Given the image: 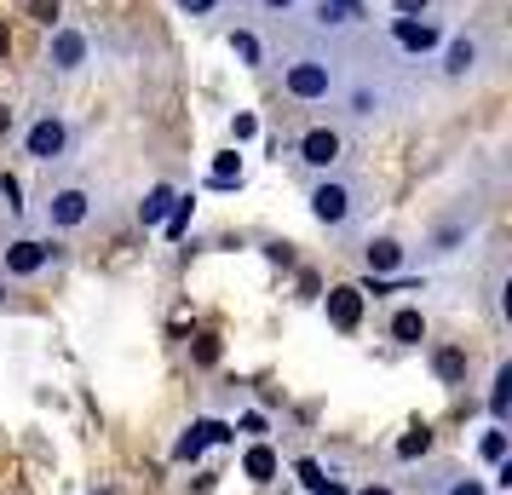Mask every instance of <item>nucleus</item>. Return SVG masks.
<instances>
[{"label": "nucleus", "instance_id": "4be33fe9", "mask_svg": "<svg viewBox=\"0 0 512 495\" xmlns=\"http://www.w3.org/2000/svg\"><path fill=\"white\" fill-rule=\"evenodd\" d=\"M208 185H213V190H231V185H242V156H236V150H225V156L213 162Z\"/></svg>", "mask_w": 512, "mask_h": 495}, {"label": "nucleus", "instance_id": "39448f33", "mask_svg": "<svg viewBox=\"0 0 512 495\" xmlns=\"http://www.w3.org/2000/svg\"><path fill=\"white\" fill-rule=\"evenodd\" d=\"M300 12L311 24V35H323V41L369 29V0H300Z\"/></svg>", "mask_w": 512, "mask_h": 495}, {"label": "nucleus", "instance_id": "9b49d317", "mask_svg": "<svg viewBox=\"0 0 512 495\" xmlns=\"http://www.w3.org/2000/svg\"><path fill=\"white\" fill-rule=\"evenodd\" d=\"M323 311H328V323H334L340 334H357V329H363V288H357V283L328 288V294H323Z\"/></svg>", "mask_w": 512, "mask_h": 495}, {"label": "nucleus", "instance_id": "f03ea898", "mask_svg": "<svg viewBox=\"0 0 512 495\" xmlns=\"http://www.w3.org/2000/svg\"><path fill=\"white\" fill-rule=\"evenodd\" d=\"M305 202H311V219L328 236H351L363 225V213H369V185L357 173H317L311 190H305Z\"/></svg>", "mask_w": 512, "mask_h": 495}, {"label": "nucleus", "instance_id": "5701e85b", "mask_svg": "<svg viewBox=\"0 0 512 495\" xmlns=\"http://www.w3.org/2000/svg\"><path fill=\"white\" fill-rule=\"evenodd\" d=\"M507 432H501V426H489V432H484V438H478V455H484V461H489V467H495V461H507Z\"/></svg>", "mask_w": 512, "mask_h": 495}, {"label": "nucleus", "instance_id": "f3484780", "mask_svg": "<svg viewBox=\"0 0 512 495\" xmlns=\"http://www.w3.org/2000/svg\"><path fill=\"white\" fill-rule=\"evenodd\" d=\"M242 472H248L254 484H271V478H277V449L254 444V449H248V455H242Z\"/></svg>", "mask_w": 512, "mask_h": 495}, {"label": "nucleus", "instance_id": "e433bc0d", "mask_svg": "<svg viewBox=\"0 0 512 495\" xmlns=\"http://www.w3.org/2000/svg\"><path fill=\"white\" fill-rule=\"evenodd\" d=\"M363 495H392V490H363Z\"/></svg>", "mask_w": 512, "mask_h": 495}, {"label": "nucleus", "instance_id": "423d86ee", "mask_svg": "<svg viewBox=\"0 0 512 495\" xmlns=\"http://www.w3.org/2000/svg\"><path fill=\"white\" fill-rule=\"evenodd\" d=\"M0 265H6L12 283H29V277H41V271L58 265V242H52V236H12V242L0 248Z\"/></svg>", "mask_w": 512, "mask_h": 495}, {"label": "nucleus", "instance_id": "ddd939ff", "mask_svg": "<svg viewBox=\"0 0 512 495\" xmlns=\"http://www.w3.org/2000/svg\"><path fill=\"white\" fill-rule=\"evenodd\" d=\"M363 260H369V271H374V277H397L409 254H403V242H397V236H374L369 248H363Z\"/></svg>", "mask_w": 512, "mask_h": 495}, {"label": "nucleus", "instance_id": "7c9ffc66", "mask_svg": "<svg viewBox=\"0 0 512 495\" xmlns=\"http://www.w3.org/2000/svg\"><path fill=\"white\" fill-rule=\"evenodd\" d=\"M254 133H259V121L248 116V110H242V116L231 121V139H236V144H248V139H254Z\"/></svg>", "mask_w": 512, "mask_h": 495}, {"label": "nucleus", "instance_id": "b1692460", "mask_svg": "<svg viewBox=\"0 0 512 495\" xmlns=\"http://www.w3.org/2000/svg\"><path fill=\"white\" fill-rule=\"evenodd\" d=\"M466 231H472L466 219H449V225H443V231L432 236V254H455V242H466Z\"/></svg>", "mask_w": 512, "mask_h": 495}, {"label": "nucleus", "instance_id": "dca6fc26", "mask_svg": "<svg viewBox=\"0 0 512 495\" xmlns=\"http://www.w3.org/2000/svg\"><path fill=\"white\" fill-rule=\"evenodd\" d=\"M432 375H438L443 386H461V380H466V352H461V346H443V352H432Z\"/></svg>", "mask_w": 512, "mask_h": 495}, {"label": "nucleus", "instance_id": "f257e3e1", "mask_svg": "<svg viewBox=\"0 0 512 495\" xmlns=\"http://www.w3.org/2000/svg\"><path fill=\"white\" fill-rule=\"evenodd\" d=\"M277 81L294 104H334V93H340V41L311 35L305 47H294L282 58Z\"/></svg>", "mask_w": 512, "mask_h": 495}, {"label": "nucleus", "instance_id": "20e7f679", "mask_svg": "<svg viewBox=\"0 0 512 495\" xmlns=\"http://www.w3.org/2000/svg\"><path fill=\"white\" fill-rule=\"evenodd\" d=\"M24 156L29 162H41V167H58V162H70V150H75V127L58 110H41V116L24 127Z\"/></svg>", "mask_w": 512, "mask_h": 495}, {"label": "nucleus", "instance_id": "cd10ccee", "mask_svg": "<svg viewBox=\"0 0 512 495\" xmlns=\"http://www.w3.org/2000/svg\"><path fill=\"white\" fill-rule=\"evenodd\" d=\"M443 495H489V484H484V478H449Z\"/></svg>", "mask_w": 512, "mask_h": 495}, {"label": "nucleus", "instance_id": "2eb2a0df", "mask_svg": "<svg viewBox=\"0 0 512 495\" xmlns=\"http://www.w3.org/2000/svg\"><path fill=\"white\" fill-rule=\"evenodd\" d=\"M173 202H179V190H173V185H156V190L139 202V225H162L167 213H173Z\"/></svg>", "mask_w": 512, "mask_h": 495}, {"label": "nucleus", "instance_id": "c9c22d12", "mask_svg": "<svg viewBox=\"0 0 512 495\" xmlns=\"http://www.w3.org/2000/svg\"><path fill=\"white\" fill-rule=\"evenodd\" d=\"M0 306H6V277H0Z\"/></svg>", "mask_w": 512, "mask_h": 495}, {"label": "nucleus", "instance_id": "c756f323", "mask_svg": "<svg viewBox=\"0 0 512 495\" xmlns=\"http://www.w3.org/2000/svg\"><path fill=\"white\" fill-rule=\"evenodd\" d=\"M29 18H35V24H58V0H29Z\"/></svg>", "mask_w": 512, "mask_h": 495}, {"label": "nucleus", "instance_id": "4468645a", "mask_svg": "<svg viewBox=\"0 0 512 495\" xmlns=\"http://www.w3.org/2000/svg\"><path fill=\"white\" fill-rule=\"evenodd\" d=\"M392 340H397V346H420V340H426V311H420V306L392 311Z\"/></svg>", "mask_w": 512, "mask_h": 495}, {"label": "nucleus", "instance_id": "0eeeda50", "mask_svg": "<svg viewBox=\"0 0 512 495\" xmlns=\"http://www.w3.org/2000/svg\"><path fill=\"white\" fill-rule=\"evenodd\" d=\"M294 156H300V167L317 179V173H340V162H346V133L340 127H305L300 144H294Z\"/></svg>", "mask_w": 512, "mask_h": 495}, {"label": "nucleus", "instance_id": "c85d7f7f", "mask_svg": "<svg viewBox=\"0 0 512 495\" xmlns=\"http://www.w3.org/2000/svg\"><path fill=\"white\" fill-rule=\"evenodd\" d=\"M397 18H432V0H392Z\"/></svg>", "mask_w": 512, "mask_h": 495}, {"label": "nucleus", "instance_id": "f8f14e48", "mask_svg": "<svg viewBox=\"0 0 512 495\" xmlns=\"http://www.w3.org/2000/svg\"><path fill=\"white\" fill-rule=\"evenodd\" d=\"M225 438H236L225 421H196L185 438L173 444V461H202V449H208V444H225Z\"/></svg>", "mask_w": 512, "mask_h": 495}, {"label": "nucleus", "instance_id": "aec40b11", "mask_svg": "<svg viewBox=\"0 0 512 495\" xmlns=\"http://www.w3.org/2000/svg\"><path fill=\"white\" fill-rule=\"evenodd\" d=\"M420 455H432V426H409L397 438V461H420Z\"/></svg>", "mask_w": 512, "mask_h": 495}, {"label": "nucleus", "instance_id": "7ed1b4c3", "mask_svg": "<svg viewBox=\"0 0 512 495\" xmlns=\"http://www.w3.org/2000/svg\"><path fill=\"white\" fill-rule=\"evenodd\" d=\"M98 213V196L81 179H52L41 190V225L47 231H81V225H93Z\"/></svg>", "mask_w": 512, "mask_h": 495}, {"label": "nucleus", "instance_id": "412c9836", "mask_svg": "<svg viewBox=\"0 0 512 495\" xmlns=\"http://www.w3.org/2000/svg\"><path fill=\"white\" fill-rule=\"evenodd\" d=\"M231 52L248 64V70H259V64H265V47H259L254 29H231Z\"/></svg>", "mask_w": 512, "mask_h": 495}, {"label": "nucleus", "instance_id": "6ab92c4d", "mask_svg": "<svg viewBox=\"0 0 512 495\" xmlns=\"http://www.w3.org/2000/svg\"><path fill=\"white\" fill-rule=\"evenodd\" d=\"M294 472H300V484L311 495H340V484L323 472V461H311V455H305V461H294Z\"/></svg>", "mask_w": 512, "mask_h": 495}, {"label": "nucleus", "instance_id": "bb28decb", "mask_svg": "<svg viewBox=\"0 0 512 495\" xmlns=\"http://www.w3.org/2000/svg\"><path fill=\"white\" fill-rule=\"evenodd\" d=\"M190 208H196L190 196H179V202H173V213H167V236H179V231L190 225Z\"/></svg>", "mask_w": 512, "mask_h": 495}, {"label": "nucleus", "instance_id": "9d476101", "mask_svg": "<svg viewBox=\"0 0 512 495\" xmlns=\"http://www.w3.org/2000/svg\"><path fill=\"white\" fill-rule=\"evenodd\" d=\"M478 70H484V41L478 35H443V47H438L443 81H472Z\"/></svg>", "mask_w": 512, "mask_h": 495}, {"label": "nucleus", "instance_id": "6e6552de", "mask_svg": "<svg viewBox=\"0 0 512 495\" xmlns=\"http://www.w3.org/2000/svg\"><path fill=\"white\" fill-rule=\"evenodd\" d=\"M93 64V35L81 24H52V41H47V70L52 75H81Z\"/></svg>", "mask_w": 512, "mask_h": 495}, {"label": "nucleus", "instance_id": "f704fd0d", "mask_svg": "<svg viewBox=\"0 0 512 495\" xmlns=\"http://www.w3.org/2000/svg\"><path fill=\"white\" fill-rule=\"evenodd\" d=\"M12 52V29H6V18H0V58Z\"/></svg>", "mask_w": 512, "mask_h": 495}, {"label": "nucleus", "instance_id": "1a4fd4ad", "mask_svg": "<svg viewBox=\"0 0 512 495\" xmlns=\"http://www.w3.org/2000/svg\"><path fill=\"white\" fill-rule=\"evenodd\" d=\"M386 41H392V52H403V58L415 64V58H432V52L443 47V24L438 18H392Z\"/></svg>", "mask_w": 512, "mask_h": 495}, {"label": "nucleus", "instance_id": "a211bd4d", "mask_svg": "<svg viewBox=\"0 0 512 495\" xmlns=\"http://www.w3.org/2000/svg\"><path fill=\"white\" fill-rule=\"evenodd\" d=\"M507 409H512V363H501L495 369V386H489V415H495V426L507 421Z\"/></svg>", "mask_w": 512, "mask_h": 495}, {"label": "nucleus", "instance_id": "2f4dec72", "mask_svg": "<svg viewBox=\"0 0 512 495\" xmlns=\"http://www.w3.org/2000/svg\"><path fill=\"white\" fill-rule=\"evenodd\" d=\"M196 363H219V340H213V334L196 340Z\"/></svg>", "mask_w": 512, "mask_h": 495}, {"label": "nucleus", "instance_id": "72a5a7b5", "mask_svg": "<svg viewBox=\"0 0 512 495\" xmlns=\"http://www.w3.org/2000/svg\"><path fill=\"white\" fill-rule=\"evenodd\" d=\"M12 127H18V110H12V104H0V139H6Z\"/></svg>", "mask_w": 512, "mask_h": 495}, {"label": "nucleus", "instance_id": "393cba45", "mask_svg": "<svg viewBox=\"0 0 512 495\" xmlns=\"http://www.w3.org/2000/svg\"><path fill=\"white\" fill-rule=\"evenodd\" d=\"M173 6H179L185 18H219V12H225L231 0H173Z\"/></svg>", "mask_w": 512, "mask_h": 495}, {"label": "nucleus", "instance_id": "a878e982", "mask_svg": "<svg viewBox=\"0 0 512 495\" xmlns=\"http://www.w3.org/2000/svg\"><path fill=\"white\" fill-rule=\"evenodd\" d=\"M18 196H24V190H18V179H12V173H0V208H6V213H24V202H18Z\"/></svg>", "mask_w": 512, "mask_h": 495}, {"label": "nucleus", "instance_id": "473e14b6", "mask_svg": "<svg viewBox=\"0 0 512 495\" xmlns=\"http://www.w3.org/2000/svg\"><path fill=\"white\" fill-rule=\"evenodd\" d=\"M259 6H265L271 18H294V12H300V0H259Z\"/></svg>", "mask_w": 512, "mask_h": 495}]
</instances>
